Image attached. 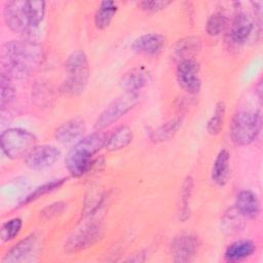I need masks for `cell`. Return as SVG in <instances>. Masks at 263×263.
I'll return each instance as SVG.
<instances>
[{
  "label": "cell",
  "instance_id": "cell-1",
  "mask_svg": "<svg viewBox=\"0 0 263 263\" xmlns=\"http://www.w3.org/2000/svg\"><path fill=\"white\" fill-rule=\"evenodd\" d=\"M43 51L33 40H11L2 47V64L10 78H23L34 72L41 64Z\"/></svg>",
  "mask_w": 263,
  "mask_h": 263
},
{
  "label": "cell",
  "instance_id": "cell-2",
  "mask_svg": "<svg viewBox=\"0 0 263 263\" xmlns=\"http://www.w3.org/2000/svg\"><path fill=\"white\" fill-rule=\"evenodd\" d=\"M45 15L44 1H7L3 8V17L7 27L18 34L32 33Z\"/></svg>",
  "mask_w": 263,
  "mask_h": 263
},
{
  "label": "cell",
  "instance_id": "cell-3",
  "mask_svg": "<svg viewBox=\"0 0 263 263\" xmlns=\"http://www.w3.org/2000/svg\"><path fill=\"white\" fill-rule=\"evenodd\" d=\"M108 135L97 130L79 140L68 152L65 165L73 177H81L92 166L95 155L106 146Z\"/></svg>",
  "mask_w": 263,
  "mask_h": 263
},
{
  "label": "cell",
  "instance_id": "cell-4",
  "mask_svg": "<svg viewBox=\"0 0 263 263\" xmlns=\"http://www.w3.org/2000/svg\"><path fill=\"white\" fill-rule=\"evenodd\" d=\"M66 79L62 89L69 95L82 92L89 78V64L86 53L76 49L70 53L66 61Z\"/></svg>",
  "mask_w": 263,
  "mask_h": 263
},
{
  "label": "cell",
  "instance_id": "cell-5",
  "mask_svg": "<svg viewBox=\"0 0 263 263\" xmlns=\"http://www.w3.org/2000/svg\"><path fill=\"white\" fill-rule=\"evenodd\" d=\"M261 113L258 110H240L232 118L230 136L238 146L253 143L261 130Z\"/></svg>",
  "mask_w": 263,
  "mask_h": 263
},
{
  "label": "cell",
  "instance_id": "cell-6",
  "mask_svg": "<svg viewBox=\"0 0 263 263\" xmlns=\"http://www.w3.org/2000/svg\"><path fill=\"white\" fill-rule=\"evenodd\" d=\"M36 137L27 129L11 127L2 132L0 145L3 153L10 159L26 157L36 146Z\"/></svg>",
  "mask_w": 263,
  "mask_h": 263
},
{
  "label": "cell",
  "instance_id": "cell-7",
  "mask_svg": "<svg viewBox=\"0 0 263 263\" xmlns=\"http://www.w3.org/2000/svg\"><path fill=\"white\" fill-rule=\"evenodd\" d=\"M139 98V93L134 92H124L116 98L99 115L95 123V128L97 130H102L116 122L138 104Z\"/></svg>",
  "mask_w": 263,
  "mask_h": 263
},
{
  "label": "cell",
  "instance_id": "cell-8",
  "mask_svg": "<svg viewBox=\"0 0 263 263\" xmlns=\"http://www.w3.org/2000/svg\"><path fill=\"white\" fill-rule=\"evenodd\" d=\"M176 77L181 88L190 95L200 90L201 80L199 78V64L194 60H184L178 63Z\"/></svg>",
  "mask_w": 263,
  "mask_h": 263
},
{
  "label": "cell",
  "instance_id": "cell-9",
  "mask_svg": "<svg viewBox=\"0 0 263 263\" xmlns=\"http://www.w3.org/2000/svg\"><path fill=\"white\" fill-rule=\"evenodd\" d=\"M61 156V151L52 145L35 146L26 156V165L34 171H41L53 165Z\"/></svg>",
  "mask_w": 263,
  "mask_h": 263
},
{
  "label": "cell",
  "instance_id": "cell-10",
  "mask_svg": "<svg viewBox=\"0 0 263 263\" xmlns=\"http://www.w3.org/2000/svg\"><path fill=\"white\" fill-rule=\"evenodd\" d=\"M198 239L192 234H180L171 245V254L175 262L183 263L191 261L198 250Z\"/></svg>",
  "mask_w": 263,
  "mask_h": 263
},
{
  "label": "cell",
  "instance_id": "cell-11",
  "mask_svg": "<svg viewBox=\"0 0 263 263\" xmlns=\"http://www.w3.org/2000/svg\"><path fill=\"white\" fill-rule=\"evenodd\" d=\"M255 23L252 16L246 12H238L234 15L229 28V41L235 45L245 44L254 31Z\"/></svg>",
  "mask_w": 263,
  "mask_h": 263
},
{
  "label": "cell",
  "instance_id": "cell-12",
  "mask_svg": "<svg viewBox=\"0 0 263 263\" xmlns=\"http://www.w3.org/2000/svg\"><path fill=\"white\" fill-rule=\"evenodd\" d=\"M101 228L98 225H87L74 233L66 242L65 251L75 253L84 250L97 241L101 236Z\"/></svg>",
  "mask_w": 263,
  "mask_h": 263
},
{
  "label": "cell",
  "instance_id": "cell-13",
  "mask_svg": "<svg viewBox=\"0 0 263 263\" xmlns=\"http://www.w3.org/2000/svg\"><path fill=\"white\" fill-rule=\"evenodd\" d=\"M165 41V37L161 34L147 33L136 38L133 41L130 48L139 54L154 55L162 50Z\"/></svg>",
  "mask_w": 263,
  "mask_h": 263
},
{
  "label": "cell",
  "instance_id": "cell-14",
  "mask_svg": "<svg viewBox=\"0 0 263 263\" xmlns=\"http://www.w3.org/2000/svg\"><path fill=\"white\" fill-rule=\"evenodd\" d=\"M150 81L149 71L143 67H136L128 72H126L120 79V87L124 92L139 93V91L144 88Z\"/></svg>",
  "mask_w": 263,
  "mask_h": 263
},
{
  "label": "cell",
  "instance_id": "cell-15",
  "mask_svg": "<svg viewBox=\"0 0 263 263\" xmlns=\"http://www.w3.org/2000/svg\"><path fill=\"white\" fill-rule=\"evenodd\" d=\"M84 130L85 124L83 119L74 117L60 125L54 132V137L61 144H70L78 140L83 135Z\"/></svg>",
  "mask_w": 263,
  "mask_h": 263
},
{
  "label": "cell",
  "instance_id": "cell-16",
  "mask_svg": "<svg viewBox=\"0 0 263 263\" xmlns=\"http://www.w3.org/2000/svg\"><path fill=\"white\" fill-rule=\"evenodd\" d=\"M234 209L243 217L256 219L260 214V201L251 190H241L235 198Z\"/></svg>",
  "mask_w": 263,
  "mask_h": 263
},
{
  "label": "cell",
  "instance_id": "cell-17",
  "mask_svg": "<svg viewBox=\"0 0 263 263\" xmlns=\"http://www.w3.org/2000/svg\"><path fill=\"white\" fill-rule=\"evenodd\" d=\"M201 49V39L197 36H189L178 40L173 48V57L179 62L194 59Z\"/></svg>",
  "mask_w": 263,
  "mask_h": 263
},
{
  "label": "cell",
  "instance_id": "cell-18",
  "mask_svg": "<svg viewBox=\"0 0 263 263\" xmlns=\"http://www.w3.org/2000/svg\"><path fill=\"white\" fill-rule=\"evenodd\" d=\"M37 241L36 234H30L14 245L5 255L3 262L14 263L25 260L34 250Z\"/></svg>",
  "mask_w": 263,
  "mask_h": 263
},
{
  "label": "cell",
  "instance_id": "cell-19",
  "mask_svg": "<svg viewBox=\"0 0 263 263\" xmlns=\"http://www.w3.org/2000/svg\"><path fill=\"white\" fill-rule=\"evenodd\" d=\"M229 164H230V154L228 150L222 149L216 156L213 163L211 177L215 184L223 186L226 184L229 177Z\"/></svg>",
  "mask_w": 263,
  "mask_h": 263
},
{
  "label": "cell",
  "instance_id": "cell-20",
  "mask_svg": "<svg viewBox=\"0 0 263 263\" xmlns=\"http://www.w3.org/2000/svg\"><path fill=\"white\" fill-rule=\"evenodd\" d=\"M256 250V245L250 239L237 240L229 245L225 251L224 257L228 262H237L241 261L250 256Z\"/></svg>",
  "mask_w": 263,
  "mask_h": 263
},
{
  "label": "cell",
  "instance_id": "cell-21",
  "mask_svg": "<svg viewBox=\"0 0 263 263\" xmlns=\"http://www.w3.org/2000/svg\"><path fill=\"white\" fill-rule=\"evenodd\" d=\"M133 132L127 125L118 126L111 135H108L105 148L109 151H118L130 144Z\"/></svg>",
  "mask_w": 263,
  "mask_h": 263
},
{
  "label": "cell",
  "instance_id": "cell-22",
  "mask_svg": "<svg viewBox=\"0 0 263 263\" xmlns=\"http://www.w3.org/2000/svg\"><path fill=\"white\" fill-rule=\"evenodd\" d=\"M117 4L114 1H103L100 3L93 17L95 26L99 30H104L111 24L116 11Z\"/></svg>",
  "mask_w": 263,
  "mask_h": 263
},
{
  "label": "cell",
  "instance_id": "cell-23",
  "mask_svg": "<svg viewBox=\"0 0 263 263\" xmlns=\"http://www.w3.org/2000/svg\"><path fill=\"white\" fill-rule=\"evenodd\" d=\"M182 122H183V117H177L163 123L161 126H159L157 129H155L152 133V136H151L152 141H154L155 143H161L170 140L178 132V129L182 125Z\"/></svg>",
  "mask_w": 263,
  "mask_h": 263
},
{
  "label": "cell",
  "instance_id": "cell-24",
  "mask_svg": "<svg viewBox=\"0 0 263 263\" xmlns=\"http://www.w3.org/2000/svg\"><path fill=\"white\" fill-rule=\"evenodd\" d=\"M68 178H61V179H55V180H51L39 187H37L34 191H32L29 195H27L21 202H20V206H23L25 204H28L38 198H40L41 196L52 192L57 189H59L66 181Z\"/></svg>",
  "mask_w": 263,
  "mask_h": 263
},
{
  "label": "cell",
  "instance_id": "cell-25",
  "mask_svg": "<svg viewBox=\"0 0 263 263\" xmlns=\"http://www.w3.org/2000/svg\"><path fill=\"white\" fill-rule=\"evenodd\" d=\"M193 191V179L187 177L181 187V198H180V220L185 221L190 215V199Z\"/></svg>",
  "mask_w": 263,
  "mask_h": 263
},
{
  "label": "cell",
  "instance_id": "cell-26",
  "mask_svg": "<svg viewBox=\"0 0 263 263\" xmlns=\"http://www.w3.org/2000/svg\"><path fill=\"white\" fill-rule=\"evenodd\" d=\"M228 24L227 15L223 11H216L212 13L205 23V32L212 37L220 35Z\"/></svg>",
  "mask_w": 263,
  "mask_h": 263
},
{
  "label": "cell",
  "instance_id": "cell-27",
  "mask_svg": "<svg viewBox=\"0 0 263 263\" xmlns=\"http://www.w3.org/2000/svg\"><path fill=\"white\" fill-rule=\"evenodd\" d=\"M225 111H226L225 103L222 101L218 102L215 106L214 113L211 116V118L209 119L208 124H206V130L210 135L216 136L221 132V129L223 127Z\"/></svg>",
  "mask_w": 263,
  "mask_h": 263
},
{
  "label": "cell",
  "instance_id": "cell-28",
  "mask_svg": "<svg viewBox=\"0 0 263 263\" xmlns=\"http://www.w3.org/2000/svg\"><path fill=\"white\" fill-rule=\"evenodd\" d=\"M10 77L5 73L1 74L0 78V107L1 110H4L6 106H8L14 99L15 92L14 88L11 84Z\"/></svg>",
  "mask_w": 263,
  "mask_h": 263
},
{
  "label": "cell",
  "instance_id": "cell-29",
  "mask_svg": "<svg viewBox=\"0 0 263 263\" xmlns=\"http://www.w3.org/2000/svg\"><path fill=\"white\" fill-rule=\"evenodd\" d=\"M23 227V221L20 218H12L2 224L1 238L3 241H9L15 238Z\"/></svg>",
  "mask_w": 263,
  "mask_h": 263
},
{
  "label": "cell",
  "instance_id": "cell-30",
  "mask_svg": "<svg viewBox=\"0 0 263 263\" xmlns=\"http://www.w3.org/2000/svg\"><path fill=\"white\" fill-rule=\"evenodd\" d=\"M172 1H163V0H145L138 3L140 9L147 12H157L166 8Z\"/></svg>",
  "mask_w": 263,
  "mask_h": 263
},
{
  "label": "cell",
  "instance_id": "cell-31",
  "mask_svg": "<svg viewBox=\"0 0 263 263\" xmlns=\"http://www.w3.org/2000/svg\"><path fill=\"white\" fill-rule=\"evenodd\" d=\"M64 209H65V203H63V202H55V203H52V204L46 206L42 211V215L47 217V218H50L52 216H55V215L62 213Z\"/></svg>",
  "mask_w": 263,
  "mask_h": 263
}]
</instances>
